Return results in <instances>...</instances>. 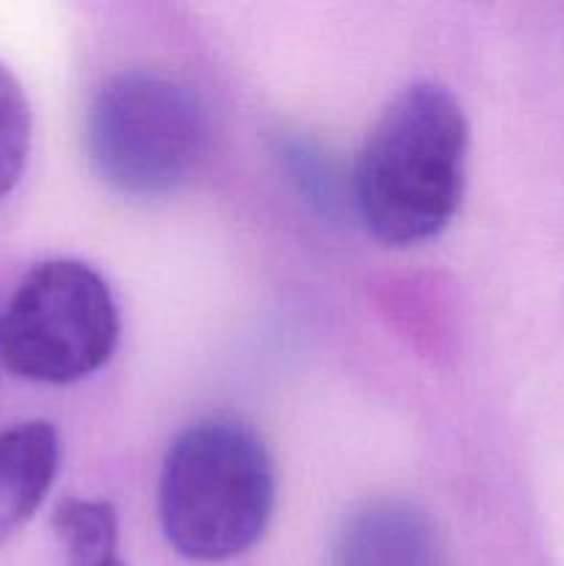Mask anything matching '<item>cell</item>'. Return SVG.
Segmentation results:
<instances>
[{
	"label": "cell",
	"mask_w": 564,
	"mask_h": 566,
	"mask_svg": "<svg viewBox=\"0 0 564 566\" xmlns=\"http://www.w3.org/2000/svg\"><path fill=\"white\" fill-rule=\"evenodd\" d=\"M468 160L462 105L437 83H412L376 119L354 166V202L374 238L412 247L457 213Z\"/></svg>",
	"instance_id": "6da1fadb"
},
{
	"label": "cell",
	"mask_w": 564,
	"mask_h": 566,
	"mask_svg": "<svg viewBox=\"0 0 564 566\" xmlns=\"http://www.w3.org/2000/svg\"><path fill=\"white\" fill-rule=\"evenodd\" d=\"M276 501L263 440L238 420L188 426L160 473V525L180 556L230 562L263 536Z\"/></svg>",
	"instance_id": "7a4b0ae2"
},
{
	"label": "cell",
	"mask_w": 564,
	"mask_h": 566,
	"mask_svg": "<svg viewBox=\"0 0 564 566\" xmlns=\"http://www.w3.org/2000/svg\"><path fill=\"white\" fill-rule=\"evenodd\" d=\"M86 144L108 186L130 197H160L197 171L208 149V116L175 77L119 72L88 108Z\"/></svg>",
	"instance_id": "3957f363"
},
{
	"label": "cell",
	"mask_w": 564,
	"mask_h": 566,
	"mask_svg": "<svg viewBox=\"0 0 564 566\" xmlns=\"http://www.w3.org/2000/svg\"><path fill=\"white\" fill-rule=\"evenodd\" d=\"M119 337L111 287L77 260L39 263L0 315V363L42 385H70L103 368Z\"/></svg>",
	"instance_id": "277c9868"
},
{
	"label": "cell",
	"mask_w": 564,
	"mask_h": 566,
	"mask_svg": "<svg viewBox=\"0 0 564 566\" xmlns=\"http://www.w3.org/2000/svg\"><path fill=\"white\" fill-rule=\"evenodd\" d=\"M330 566H437V534L418 506L374 501L343 525Z\"/></svg>",
	"instance_id": "5b68a950"
},
{
	"label": "cell",
	"mask_w": 564,
	"mask_h": 566,
	"mask_svg": "<svg viewBox=\"0 0 564 566\" xmlns=\"http://www.w3.org/2000/svg\"><path fill=\"white\" fill-rule=\"evenodd\" d=\"M59 473V434L50 423L0 431V545L36 514Z\"/></svg>",
	"instance_id": "8992f818"
},
{
	"label": "cell",
	"mask_w": 564,
	"mask_h": 566,
	"mask_svg": "<svg viewBox=\"0 0 564 566\" xmlns=\"http://www.w3.org/2000/svg\"><path fill=\"white\" fill-rule=\"evenodd\" d=\"M53 531L66 566H108L119 558L111 503L66 497L53 512Z\"/></svg>",
	"instance_id": "52a82bcc"
},
{
	"label": "cell",
	"mask_w": 564,
	"mask_h": 566,
	"mask_svg": "<svg viewBox=\"0 0 564 566\" xmlns=\"http://www.w3.org/2000/svg\"><path fill=\"white\" fill-rule=\"evenodd\" d=\"M31 153V108L20 81L0 64V199L20 182Z\"/></svg>",
	"instance_id": "ba28073f"
},
{
	"label": "cell",
	"mask_w": 564,
	"mask_h": 566,
	"mask_svg": "<svg viewBox=\"0 0 564 566\" xmlns=\"http://www.w3.org/2000/svg\"><path fill=\"white\" fill-rule=\"evenodd\" d=\"M108 566H125V564H122V562H119V558H116V562H111Z\"/></svg>",
	"instance_id": "9c48e42d"
}]
</instances>
